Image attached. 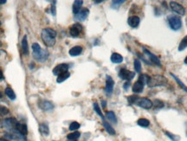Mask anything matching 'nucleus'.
<instances>
[{"label": "nucleus", "mask_w": 187, "mask_h": 141, "mask_svg": "<svg viewBox=\"0 0 187 141\" xmlns=\"http://www.w3.org/2000/svg\"><path fill=\"white\" fill-rule=\"evenodd\" d=\"M42 40L47 47H53L56 43L57 31L51 28H46L42 31Z\"/></svg>", "instance_id": "f257e3e1"}, {"label": "nucleus", "mask_w": 187, "mask_h": 141, "mask_svg": "<svg viewBox=\"0 0 187 141\" xmlns=\"http://www.w3.org/2000/svg\"><path fill=\"white\" fill-rule=\"evenodd\" d=\"M32 50H33V57L39 61V62H45L48 58V51L42 50L40 45L37 43L32 44Z\"/></svg>", "instance_id": "f03ea898"}, {"label": "nucleus", "mask_w": 187, "mask_h": 141, "mask_svg": "<svg viewBox=\"0 0 187 141\" xmlns=\"http://www.w3.org/2000/svg\"><path fill=\"white\" fill-rule=\"evenodd\" d=\"M167 84V80L165 76L156 74L150 76L149 80L147 82V86L149 87H163Z\"/></svg>", "instance_id": "7ed1b4c3"}, {"label": "nucleus", "mask_w": 187, "mask_h": 141, "mask_svg": "<svg viewBox=\"0 0 187 141\" xmlns=\"http://www.w3.org/2000/svg\"><path fill=\"white\" fill-rule=\"evenodd\" d=\"M167 21L170 28L173 30H179L182 28V20L178 16H169L167 17Z\"/></svg>", "instance_id": "20e7f679"}, {"label": "nucleus", "mask_w": 187, "mask_h": 141, "mask_svg": "<svg viewBox=\"0 0 187 141\" xmlns=\"http://www.w3.org/2000/svg\"><path fill=\"white\" fill-rule=\"evenodd\" d=\"M17 122L18 121H17V120L14 118H7L4 120H3L2 126L4 128H6L7 130H9L10 133H15L16 126H17Z\"/></svg>", "instance_id": "39448f33"}, {"label": "nucleus", "mask_w": 187, "mask_h": 141, "mask_svg": "<svg viewBox=\"0 0 187 141\" xmlns=\"http://www.w3.org/2000/svg\"><path fill=\"white\" fill-rule=\"evenodd\" d=\"M170 7L172 9V10L175 13H177L178 15L180 16H184L186 14V9L184 8V6L177 2H173L172 1L170 3Z\"/></svg>", "instance_id": "423d86ee"}, {"label": "nucleus", "mask_w": 187, "mask_h": 141, "mask_svg": "<svg viewBox=\"0 0 187 141\" xmlns=\"http://www.w3.org/2000/svg\"><path fill=\"white\" fill-rule=\"evenodd\" d=\"M119 76L120 78H121L122 80H125L126 81H129L131 80H132L135 76V73L132 72V71L127 70L126 69H121L120 72H119Z\"/></svg>", "instance_id": "0eeeda50"}, {"label": "nucleus", "mask_w": 187, "mask_h": 141, "mask_svg": "<svg viewBox=\"0 0 187 141\" xmlns=\"http://www.w3.org/2000/svg\"><path fill=\"white\" fill-rule=\"evenodd\" d=\"M135 104L137 106L144 108V109H150V108L152 107V102L149 99H147V98H139L136 101Z\"/></svg>", "instance_id": "6e6552de"}, {"label": "nucleus", "mask_w": 187, "mask_h": 141, "mask_svg": "<svg viewBox=\"0 0 187 141\" xmlns=\"http://www.w3.org/2000/svg\"><path fill=\"white\" fill-rule=\"evenodd\" d=\"M4 138L6 140H10L16 141H26L25 136L17 133H7L4 134Z\"/></svg>", "instance_id": "1a4fd4ad"}, {"label": "nucleus", "mask_w": 187, "mask_h": 141, "mask_svg": "<svg viewBox=\"0 0 187 141\" xmlns=\"http://www.w3.org/2000/svg\"><path fill=\"white\" fill-rule=\"evenodd\" d=\"M81 31H82V26L80 23H75L69 29V34L73 37L79 36Z\"/></svg>", "instance_id": "9d476101"}, {"label": "nucleus", "mask_w": 187, "mask_h": 141, "mask_svg": "<svg viewBox=\"0 0 187 141\" xmlns=\"http://www.w3.org/2000/svg\"><path fill=\"white\" fill-rule=\"evenodd\" d=\"M114 86H115V81L113 78L109 75H107V80H106V87H105V92L108 95H110L113 93L114 90Z\"/></svg>", "instance_id": "9b49d317"}, {"label": "nucleus", "mask_w": 187, "mask_h": 141, "mask_svg": "<svg viewBox=\"0 0 187 141\" xmlns=\"http://www.w3.org/2000/svg\"><path fill=\"white\" fill-rule=\"evenodd\" d=\"M143 51H144V53L148 56V58L154 63V64H157L158 66H161V63H160V60H159V58L157 56H155V55H153L152 53H151L148 50H146V48H143Z\"/></svg>", "instance_id": "f8f14e48"}, {"label": "nucleus", "mask_w": 187, "mask_h": 141, "mask_svg": "<svg viewBox=\"0 0 187 141\" xmlns=\"http://www.w3.org/2000/svg\"><path fill=\"white\" fill-rule=\"evenodd\" d=\"M88 14H89L88 9L83 8V9H81V10L75 15V19L78 20V21H80V22H82V21L86 20V18L88 17Z\"/></svg>", "instance_id": "ddd939ff"}, {"label": "nucleus", "mask_w": 187, "mask_h": 141, "mask_svg": "<svg viewBox=\"0 0 187 141\" xmlns=\"http://www.w3.org/2000/svg\"><path fill=\"white\" fill-rule=\"evenodd\" d=\"M68 65L66 64V63H62V64H59L57 65L54 69H53V74L54 75H60L62 73H65V72H68Z\"/></svg>", "instance_id": "4468645a"}, {"label": "nucleus", "mask_w": 187, "mask_h": 141, "mask_svg": "<svg viewBox=\"0 0 187 141\" xmlns=\"http://www.w3.org/2000/svg\"><path fill=\"white\" fill-rule=\"evenodd\" d=\"M39 107L43 111H50L54 108V105L48 100H41L39 101Z\"/></svg>", "instance_id": "2eb2a0df"}, {"label": "nucleus", "mask_w": 187, "mask_h": 141, "mask_svg": "<svg viewBox=\"0 0 187 141\" xmlns=\"http://www.w3.org/2000/svg\"><path fill=\"white\" fill-rule=\"evenodd\" d=\"M27 127L25 124H22V123H19L17 122V126H16V129H15V133H20L23 136H25L27 134Z\"/></svg>", "instance_id": "dca6fc26"}, {"label": "nucleus", "mask_w": 187, "mask_h": 141, "mask_svg": "<svg viewBox=\"0 0 187 141\" xmlns=\"http://www.w3.org/2000/svg\"><path fill=\"white\" fill-rule=\"evenodd\" d=\"M140 23V19L138 16H132L128 18V24L132 28H137Z\"/></svg>", "instance_id": "f3484780"}, {"label": "nucleus", "mask_w": 187, "mask_h": 141, "mask_svg": "<svg viewBox=\"0 0 187 141\" xmlns=\"http://www.w3.org/2000/svg\"><path fill=\"white\" fill-rule=\"evenodd\" d=\"M132 92H133V93H135V94H139V93H141V92L143 91V89H144V84H142L140 81L137 80V81L132 85Z\"/></svg>", "instance_id": "a211bd4d"}, {"label": "nucleus", "mask_w": 187, "mask_h": 141, "mask_svg": "<svg viewBox=\"0 0 187 141\" xmlns=\"http://www.w3.org/2000/svg\"><path fill=\"white\" fill-rule=\"evenodd\" d=\"M81 52H82V48L81 46H75L72 49H70L68 53L71 56H80Z\"/></svg>", "instance_id": "6ab92c4d"}, {"label": "nucleus", "mask_w": 187, "mask_h": 141, "mask_svg": "<svg viewBox=\"0 0 187 141\" xmlns=\"http://www.w3.org/2000/svg\"><path fill=\"white\" fill-rule=\"evenodd\" d=\"M110 59H111V62H112V63H117V64L121 63L123 62V56H122L121 55L118 54V53H114V54H112Z\"/></svg>", "instance_id": "aec40b11"}, {"label": "nucleus", "mask_w": 187, "mask_h": 141, "mask_svg": "<svg viewBox=\"0 0 187 141\" xmlns=\"http://www.w3.org/2000/svg\"><path fill=\"white\" fill-rule=\"evenodd\" d=\"M82 3H83V1H81V0H76V1L74 2V4H73V13L75 15H76L81 10Z\"/></svg>", "instance_id": "412c9836"}, {"label": "nucleus", "mask_w": 187, "mask_h": 141, "mask_svg": "<svg viewBox=\"0 0 187 141\" xmlns=\"http://www.w3.org/2000/svg\"><path fill=\"white\" fill-rule=\"evenodd\" d=\"M39 132L41 133V134H43V136H48L50 134V129L47 124L45 123H42L39 126Z\"/></svg>", "instance_id": "4be33fe9"}, {"label": "nucleus", "mask_w": 187, "mask_h": 141, "mask_svg": "<svg viewBox=\"0 0 187 141\" xmlns=\"http://www.w3.org/2000/svg\"><path fill=\"white\" fill-rule=\"evenodd\" d=\"M22 50H23V54H25V55L29 54V47H28V41H27L26 36H24L22 40Z\"/></svg>", "instance_id": "5701e85b"}, {"label": "nucleus", "mask_w": 187, "mask_h": 141, "mask_svg": "<svg viewBox=\"0 0 187 141\" xmlns=\"http://www.w3.org/2000/svg\"><path fill=\"white\" fill-rule=\"evenodd\" d=\"M103 127H104V128H105V130L110 134V135H115V129L111 127V125L109 124V123H108L105 120H103Z\"/></svg>", "instance_id": "b1692460"}, {"label": "nucleus", "mask_w": 187, "mask_h": 141, "mask_svg": "<svg viewBox=\"0 0 187 141\" xmlns=\"http://www.w3.org/2000/svg\"><path fill=\"white\" fill-rule=\"evenodd\" d=\"M5 94H6V95L8 96V98H9L10 100H16V98H17L15 92H14L10 87H8L5 88Z\"/></svg>", "instance_id": "393cba45"}, {"label": "nucleus", "mask_w": 187, "mask_h": 141, "mask_svg": "<svg viewBox=\"0 0 187 141\" xmlns=\"http://www.w3.org/2000/svg\"><path fill=\"white\" fill-rule=\"evenodd\" d=\"M69 76H70V74L68 73V72H65V73H62V74H60V75H58V76H57V81L58 83L63 82V81H64V80H66Z\"/></svg>", "instance_id": "a878e982"}, {"label": "nucleus", "mask_w": 187, "mask_h": 141, "mask_svg": "<svg viewBox=\"0 0 187 141\" xmlns=\"http://www.w3.org/2000/svg\"><path fill=\"white\" fill-rule=\"evenodd\" d=\"M106 116L110 121H112L114 123H117V118H116V116L113 111H108L106 113Z\"/></svg>", "instance_id": "bb28decb"}, {"label": "nucleus", "mask_w": 187, "mask_h": 141, "mask_svg": "<svg viewBox=\"0 0 187 141\" xmlns=\"http://www.w3.org/2000/svg\"><path fill=\"white\" fill-rule=\"evenodd\" d=\"M187 48V35L181 40L179 45V51H183Z\"/></svg>", "instance_id": "cd10ccee"}, {"label": "nucleus", "mask_w": 187, "mask_h": 141, "mask_svg": "<svg viewBox=\"0 0 187 141\" xmlns=\"http://www.w3.org/2000/svg\"><path fill=\"white\" fill-rule=\"evenodd\" d=\"M137 123L139 127H147L150 125V121L146 119H144V118L139 119Z\"/></svg>", "instance_id": "c85d7f7f"}, {"label": "nucleus", "mask_w": 187, "mask_h": 141, "mask_svg": "<svg viewBox=\"0 0 187 141\" xmlns=\"http://www.w3.org/2000/svg\"><path fill=\"white\" fill-rule=\"evenodd\" d=\"M80 135H81V133H80L79 132L75 131V132H74V133H72L68 134L67 138H68V140H76L80 137Z\"/></svg>", "instance_id": "c756f323"}, {"label": "nucleus", "mask_w": 187, "mask_h": 141, "mask_svg": "<svg viewBox=\"0 0 187 141\" xmlns=\"http://www.w3.org/2000/svg\"><path fill=\"white\" fill-rule=\"evenodd\" d=\"M149 78H150V76H149V75L142 74H140V75H139V80H139V81H140L142 84L146 85V84H147V82H148V80H149Z\"/></svg>", "instance_id": "7c9ffc66"}, {"label": "nucleus", "mask_w": 187, "mask_h": 141, "mask_svg": "<svg viewBox=\"0 0 187 141\" xmlns=\"http://www.w3.org/2000/svg\"><path fill=\"white\" fill-rule=\"evenodd\" d=\"M171 75H172V77H173V78H174V80H175L177 81V83L180 86V87H181L182 89H184V90H185V91L187 93L186 86V85H185V84H184V83H183V82H182V81H181V80H179V79L175 75V74H172V73H171Z\"/></svg>", "instance_id": "2f4dec72"}, {"label": "nucleus", "mask_w": 187, "mask_h": 141, "mask_svg": "<svg viewBox=\"0 0 187 141\" xmlns=\"http://www.w3.org/2000/svg\"><path fill=\"white\" fill-rule=\"evenodd\" d=\"M94 109H95V111L96 112V113L104 120V116H103V114H102V113H101V107H99V105H98V103H96V102H95L94 103Z\"/></svg>", "instance_id": "473e14b6"}, {"label": "nucleus", "mask_w": 187, "mask_h": 141, "mask_svg": "<svg viewBox=\"0 0 187 141\" xmlns=\"http://www.w3.org/2000/svg\"><path fill=\"white\" fill-rule=\"evenodd\" d=\"M125 1L124 0H115V1H113L112 2V4H111V6H112V8L113 9H115V10H117L123 3H124Z\"/></svg>", "instance_id": "72a5a7b5"}, {"label": "nucleus", "mask_w": 187, "mask_h": 141, "mask_svg": "<svg viewBox=\"0 0 187 141\" xmlns=\"http://www.w3.org/2000/svg\"><path fill=\"white\" fill-rule=\"evenodd\" d=\"M133 65H134V69H135V71L137 73H140L141 72V63H140L139 60L135 59L134 63H133Z\"/></svg>", "instance_id": "f704fd0d"}, {"label": "nucleus", "mask_w": 187, "mask_h": 141, "mask_svg": "<svg viewBox=\"0 0 187 141\" xmlns=\"http://www.w3.org/2000/svg\"><path fill=\"white\" fill-rule=\"evenodd\" d=\"M80 128V124L78 123V122H75V121H74V122H72L70 125H69V130H71V131H76V130H78Z\"/></svg>", "instance_id": "c9c22d12"}, {"label": "nucleus", "mask_w": 187, "mask_h": 141, "mask_svg": "<svg viewBox=\"0 0 187 141\" xmlns=\"http://www.w3.org/2000/svg\"><path fill=\"white\" fill-rule=\"evenodd\" d=\"M166 134L167 137H169L173 141H179V140H180L179 136L175 135V134H173V133H169V132H166Z\"/></svg>", "instance_id": "e433bc0d"}, {"label": "nucleus", "mask_w": 187, "mask_h": 141, "mask_svg": "<svg viewBox=\"0 0 187 141\" xmlns=\"http://www.w3.org/2000/svg\"><path fill=\"white\" fill-rule=\"evenodd\" d=\"M152 106L154 107H156V108H162L163 107H164V103L161 101V100H155L153 102H152Z\"/></svg>", "instance_id": "4c0bfd02"}, {"label": "nucleus", "mask_w": 187, "mask_h": 141, "mask_svg": "<svg viewBox=\"0 0 187 141\" xmlns=\"http://www.w3.org/2000/svg\"><path fill=\"white\" fill-rule=\"evenodd\" d=\"M139 99V97L137 96V95H131V96H129V97L127 98L129 103H136V101H137Z\"/></svg>", "instance_id": "58836bf2"}, {"label": "nucleus", "mask_w": 187, "mask_h": 141, "mask_svg": "<svg viewBox=\"0 0 187 141\" xmlns=\"http://www.w3.org/2000/svg\"><path fill=\"white\" fill-rule=\"evenodd\" d=\"M9 109L3 106H0V115H5L9 113Z\"/></svg>", "instance_id": "ea45409f"}, {"label": "nucleus", "mask_w": 187, "mask_h": 141, "mask_svg": "<svg viewBox=\"0 0 187 141\" xmlns=\"http://www.w3.org/2000/svg\"><path fill=\"white\" fill-rule=\"evenodd\" d=\"M51 10H52V15L56 16V2L53 3V4L51 6Z\"/></svg>", "instance_id": "a19ab883"}, {"label": "nucleus", "mask_w": 187, "mask_h": 141, "mask_svg": "<svg viewBox=\"0 0 187 141\" xmlns=\"http://www.w3.org/2000/svg\"><path fill=\"white\" fill-rule=\"evenodd\" d=\"M130 86V82L129 81H127V82H126L124 84V89L125 90H127L128 89V87Z\"/></svg>", "instance_id": "79ce46f5"}, {"label": "nucleus", "mask_w": 187, "mask_h": 141, "mask_svg": "<svg viewBox=\"0 0 187 141\" xmlns=\"http://www.w3.org/2000/svg\"><path fill=\"white\" fill-rule=\"evenodd\" d=\"M3 72L0 70V80H3Z\"/></svg>", "instance_id": "37998d69"}, {"label": "nucleus", "mask_w": 187, "mask_h": 141, "mask_svg": "<svg viewBox=\"0 0 187 141\" xmlns=\"http://www.w3.org/2000/svg\"><path fill=\"white\" fill-rule=\"evenodd\" d=\"M6 3V0H0V4H3Z\"/></svg>", "instance_id": "c03bdc74"}, {"label": "nucleus", "mask_w": 187, "mask_h": 141, "mask_svg": "<svg viewBox=\"0 0 187 141\" xmlns=\"http://www.w3.org/2000/svg\"><path fill=\"white\" fill-rule=\"evenodd\" d=\"M0 141H9L6 139H3V138H0Z\"/></svg>", "instance_id": "a18cd8bd"}, {"label": "nucleus", "mask_w": 187, "mask_h": 141, "mask_svg": "<svg viewBox=\"0 0 187 141\" xmlns=\"http://www.w3.org/2000/svg\"><path fill=\"white\" fill-rule=\"evenodd\" d=\"M101 2H103L102 0H99V1H95V3H101Z\"/></svg>", "instance_id": "49530a36"}, {"label": "nucleus", "mask_w": 187, "mask_h": 141, "mask_svg": "<svg viewBox=\"0 0 187 141\" xmlns=\"http://www.w3.org/2000/svg\"><path fill=\"white\" fill-rule=\"evenodd\" d=\"M185 63L187 65V56L186 57V59H185Z\"/></svg>", "instance_id": "de8ad7c7"}, {"label": "nucleus", "mask_w": 187, "mask_h": 141, "mask_svg": "<svg viewBox=\"0 0 187 141\" xmlns=\"http://www.w3.org/2000/svg\"><path fill=\"white\" fill-rule=\"evenodd\" d=\"M102 105H103V107H105V106H106V102L103 101V102H102Z\"/></svg>", "instance_id": "09e8293b"}, {"label": "nucleus", "mask_w": 187, "mask_h": 141, "mask_svg": "<svg viewBox=\"0 0 187 141\" xmlns=\"http://www.w3.org/2000/svg\"><path fill=\"white\" fill-rule=\"evenodd\" d=\"M2 97H3V94H1V92H0V99H1Z\"/></svg>", "instance_id": "8fccbe9b"}, {"label": "nucleus", "mask_w": 187, "mask_h": 141, "mask_svg": "<svg viewBox=\"0 0 187 141\" xmlns=\"http://www.w3.org/2000/svg\"><path fill=\"white\" fill-rule=\"evenodd\" d=\"M1 46H2V43L0 42V47H1Z\"/></svg>", "instance_id": "3c124183"}, {"label": "nucleus", "mask_w": 187, "mask_h": 141, "mask_svg": "<svg viewBox=\"0 0 187 141\" xmlns=\"http://www.w3.org/2000/svg\"><path fill=\"white\" fill-rule=\"evenodd\" d=\"M68 141H76V140H68Z\"/></svg>", "instance_id": "603ef678"}, {"label": "nucleus", "mask_w": 187, "mask_h": 141, "mask_svg": "<svg viewBox=\"0 0 187 141\" xmlns=\"http://www.w3.org/2000/svg\"><path fill=\"white\" fill-rule=\"evenodd\" d=\"M0 25H1V22H0Z\"/></svg>", "instance_id": "864d4df0"}]
</instances>
